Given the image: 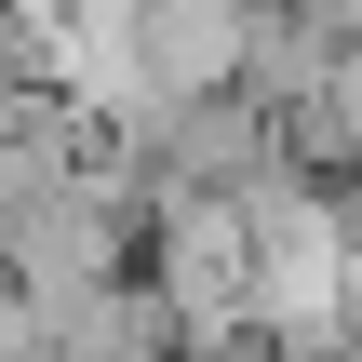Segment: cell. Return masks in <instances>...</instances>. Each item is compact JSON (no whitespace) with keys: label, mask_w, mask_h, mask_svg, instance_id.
Masks as SVG:
<instances>
[{"label":"cell","mask_w":362,"mask_h":362,"mask_svg":"<svg viewBox=\"0 0 362 362\" xmlns=\"http://www.w3.org/2000/svg\"><path fill=\"white\" fill-rule=\"evenodd\" d=\"M148 296L175 309V336L202 362L255 349V215L228 202V188H161L148 202Z\"/></svg>","instance_id":"1"}]
</instances>
